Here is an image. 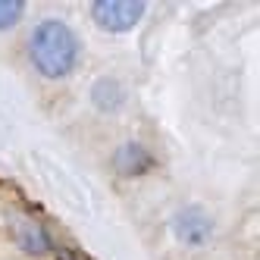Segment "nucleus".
<instances>
[{
  "label": "nucleus",
  "instance_id": "f257e3e1",
  "mask_svg": "<svg viewBox=\"0 0 260 260\" xmlns=\"http://www.w3.org/2000/svg\"><path fill=\"white\" fill-rule=\"evenodd\" d=\"M79 57V41L69 25L60 19H44L28 38V60L44 79H63L76 66Z\"/></svg>",
  "mask_w": 260,
  "mask_h": 260
},
{
  "label": "nucleus",
  "instance_id": "0eeeda50",
  "mask_svg": "<svg viewBox=\"0 0 260 260\" xmlns=\"http://www.w3.org/2000/svg\"><path fill=\"white\" fill-rule=\"evenodd\" d=\"M53 251H57V260H88L82 251H76V248H69V245H57V248H53Z\"/></svg>",
  "mask_w": 260,
  "mask_h": 260
},
{
  "label": "nucleus",
  "instance_id": "7ed1b4c3",
  "mask_svg": "<svg viewBox=\"0 0 260 260\" xmlns=\"http://www.w3.org/2000/svg\"><path fill=\"white\" fill-rule=\"evenodd\" d=\"M176 229H179L182 241H188V245H198V241H204V238H207V232H210V222L204 219L198 210H188V213H182V216L176 219Z\"/></svg>",
  "mask_w": 260,
  "mask_h": 260
},
{
  "label": "nucleus",
  "instance_id": "20e7f679",
  "mask_svg": "<svg viewBox=\"0 0 260 260\" xmlns=\"http://www.w3.org/2000/svg\"><path fill=\"white\" fill-rule=\"evenodd\" d=\"M151 166V157H147L138 144H122L119 154H116V170L125 173V176H138Z\"/></svg>",
  "mask_w": 260,
  "mask_h": 260
},
{
  "label": "nucleus",
  "instance_id": "f03ea898",
  "mask_svg": "<svg viewBox=\"0 0 260 260\" xmlns=\"http://www.w3.org/2000/svg\"><path fill=\"white\" fill-rule=\"evenodd\" d=\"M91 13H94V22L104 31H128L138 25L144 4H135V0H98L91 7Z\"/></svg>",
  "mask_w": 260,
  "mask_h": 260
},
{
  "label": "nucleus",
  "instance_id": "423d86ee",
  "mask_svg": "<svg viewBox=\"0 0 260 260\" xmlns=\"http://www.w3.org/2000/svg\"><path fill=\"white\" fill-rule=\"evenodd\" d=\"M22 4L19 0H0V31L4 28H13L16 22H19V16H22Z\"/></svg>",
  "mask_w": 260,
  "mask_h": 260
},
{
  "label": "nucleus",
  "instance_id": "39448f33",
  "mask_svg": "<svg viewBox=\"0 0 260 260\" xmlns=\"http://www.w3.org/2000/svg\"><path fill=\"white\" fill-rule=\"evenodd\" d=\"M94 104L101 107V110H113V107H119L122 104V91H119V85H113V82H98V88H94Z\"/></svg>",
  "mask_w": 260,
  "mask_h": 260
}]
</instances>
